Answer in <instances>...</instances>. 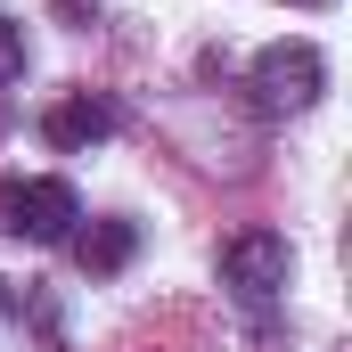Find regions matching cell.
I'll use <instances>...</instances> for the list:
<instances>
[{
	"mask_svg": "<svg viewBox=\"0 0 352 352\" xmlns=\"http://www.w3.org/2000/svg\"><path fill=\"white\" fill-rule=\"evenodd\" d=\"M131 254H140V221H90L82 238H74V263H82L90 278H115Z\"/></svg>",
	"mask_w": 352,
	"mask_h": 352,
	"instance_id": "obj_5",
	"label": "cell"
},
{
	"mask_svg": "<svg viewBox=\"0 0 352 352\" xmlns=\"http://www.w3.org/2000/svg\"><path fill=\"white\" fill-rule=\"evenodd\" d=\"M287 270H295V254H287V238H278V230H238V238L221 246V287H238L246 303L287 295Z\"/></svg>",
	"mask_w": 352,
	"mask_h": 352,
	"instance_id": "obj_3",
	"label": "cell"
},
{
	"mask_svg": "<svg viewBox=\"0 0 352 352\" xmlns=\"http://www.w3.org/2000/svg\"><path fill=\"white\" fill-rule=\"evenodd\" d=\"M320 82H328V58L311 41H270L263 58H254V98H263L270 115H303L320 98Z\"/></svg>",
	"mask_w": 352,
	"mask_h": 352,
	"instance_id": "obj_2",
	"label": "cell"
},
{
	"mask_svg": "<svg viewBox=\"0 0 352 352\" xmlns=\"http://www.w3.org/2000/svg\"><path fill=\"white\" fill-rule=\"evenodd\" d=\"M74 221H82V197H74L66 180H50V173L8 180V188H0V230L25 238V246H66Z\"/></svg>",
	"mask_w": 352,
	"mask_h": 352,
	"instance_id": "obj_1",
	"label": "cell"
},
{
	"mask_svg": "<svg viewBox=\"0 0 352 352\" xmlns=\"http://www.w3.org/2000/svg\"><path fill=\"white\" fill-rule=\"evenodd\" d=\"M115 98H98V90H66L50 115H41V140L50 148H66V156H82V148H98V140H115Z\"/></svg>",
	"mask_w": 352,
	"mask_h": 352,
	"instance_id": "obj_4",
	"label": "cell"
},
{
	"mask_svg": "<svg viewBox=\"0 0 352 352\" xmlns=\"http://www.w3.org/2000/svg\"><path fill=\"white\" fill-rule=\"evenodd\" d=\"M16 74H25V25L0 16V82H16Z\"/></svg>",
	"mask_w": 352,
	"mask_h": 352,
	"instance_id": "obj_6",
	"label": "cell"
},
{
	"mask_svg": "<svg viewBox=\"0 0 352 352\" xmlns=\"http://www.w3.org/2000/svg\"><path fill=\"white\" fill-rule=\"evenodd\" d=\"M295 8H328V0H295Z\"/></svg>",
	"mask_w": 352,
	"mask_h": 352,
	"instance_id": "obj_7",
	"label": "cell"
}]
</instances>
